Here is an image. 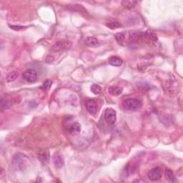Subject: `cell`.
Returning <instances> with one entry per match:
<instances>
[{"mask_svg":"<svg viewBox=\"0 0 183 183\" xmlns=\"http://www.w3.org/2000/svg\"><path fill=\"white\" fill-rule=\"evenodd\" d=\"M124 108L129 111H137L141 108L142 102L137 99H128L122 102Z\"/></svg>","mask_w":183,"mask_h":183,"instance_id":"1","label":"cell"},{"mask_svg":"<svg viewBox=\"0 0 183 183\" xmlns=\"http://www.w3.org/2000/svg\"><path fill=\"white\" fill-rule=\"evenodd\" d=\"M72 42L68 40H60L59 42H56L55 44L51 47V51L52 52H59L67 49H69L72 47Z\"/></svg>","mask_w":183,"mask_h":183,"instance_id":"2","label":"cell"},{"mask_svg":"<svg viewBox=\"0 0 183 183\" xmlns=\"http://www.w3.org/2000/svg\"><path fill=\"white\" fill-rule=\"evenodd\" d=\"M104 117L107 123L110 125H113L117 120V112L112 108H107L105 112Z\"/></svg>","mask_w":183,"mask_h":183,"instance_id":"3","label":"cell"},{"mask_svg":"<svg viewBox=\"0 0 183 183\" xmlns=\"http://www.w3.org/2000/svg\"><path fill=\"white\" fill-rule=\"evenodd\" d=\"M22 77L25 81L27 82L32 83L34 82L37 79V72L35 70L33 69H29V70H26L22 74Z\"/></svg>","mask_w":183,"mask_h":183,"instance_id":"4","label":"cell"},{"mask_svg":"<svg viewBox=\"0 0 183 183\" xmlns=\"http://www.w3.org/2000/svg\"><path fill=\"white\" fill-rule=\"evenodd\" d=\"M161 169L160 167H157L152 168L148 173V177L152 181H158L161 178Z\"/></svg>","mask_w":183,"mask_h":183,"instance_id":"5","label":"cell"},{"mask_svg":"<svg viewBox=\"0 0 183 183\" xmlns=\"http://www.w3.org/2000/svg\"><path fill=\"white\" fill-rule=\"evenodd\" d=\"M86 108H87V110L92 115H95L97 112V106L96 102L92 100L87 101V102H86Z\"/></svg>","mask_w":183,"mask_h":183,"instance_id":"6","label":"cell"},{"mask_svg":"<svg viewBox=\"0 0 183 183\" xmlns=\"http://www.w3.org/2000/svg\"><path fill=\"white\" fill-rule=\"evenodd\" d=\"M85 43L88 47H98L100 46V43L98 40L94 36H88L85 39Z\"/></svg>","mask_w":183,"mask_h":183,"instance_id":"7","label":"cell"},{"mask_svg":"<svg viewBox=\"0 0 183 183\" xmlns=\"http://www.w3.org/2000/svg\"><path fill=\"white\" fill-rule=\"evenodd\" d=\"M53 163L54 165H55L56 168L57 169L61 168V167H63L64 164L62 157L58 154H55V155L53 156Z\"/></svg>","mask_w":183,"mask_h":183,"instance_id":"8","label":"cell"},{"mask_svg":"<svg viewBox=\"0 0 183 183\" xmlns=\"http://www.w3.org/2000/svg\"><path fill=\"white\" fill-rule=\"evenodd\" d=\"M39 160L43 162H48L49 160V152L48 150H40L37 152Z\"/></svg>","mask_w":183,"mask_h":183,"instance_id":"9","label":"cell"},{"mask_svg":"<svg viewBox=\"0 0 183 183\" xmlns=\"http://www.w3.org/2000/svg\"><path fill=\"white\" fill-rule=\"evenodd\" d=\"M81 131V125L78 122H74L72 124H71L69 128V132L71 135H76L79 134Z\"/></svg>","mask_w":183,"mask_h":183,"instance_id":"10","label":"cell"},{"mask_svg":"<svg viewBox=\"0 0 183 183\" xmlns=\"http://www.w3.org/2000/svg\"><path fill=\"white\" fill-rule=\"evenodd\" d=\"M109 64L114 67H120L123 64V61L120 57H117V56H113V57L109 58Z\"/></svg>","mask_w":183,"mask_h":183,"instance_id":"11","label":"cell"},{"mask_svg":"<svg viewBox=\"0 0 183 183\" xmlns=\"http://www.w3.org/2000/svg\"><path fill=\"white\" fill-rule=\"evenodd\" d=\"M123 89L122 87H117V86H111L109 87L108 92L109 93L113 96H117L122 94Z\"/></svg>","mask_w":183,"mask_h":183,"instance_id":"12","label":"cell"},{"mask_svg":"<svg viewBox=\"0 0 183 183\" xmlns=\"http://www.w3.org/2000/svg\"><path fill=\"white\" fill-rule=\"evenodd\" d=\"M19 72H12L6 75V80L7 82H12L16 80V79L19 77Z\"/></svg>","mask_w":183,"mask_h":183,"instance_id":"13","label":"cell"},{"mask_svg":"<svg viewBox=\"0 0 183 183\" xmlns=\"http://www.w3.org/2000/svg\"><path fill=\"white\" fill-rule=\"evenodd\" d=\"M121 4L127 9H132L137 4V2L133 1V0H124L121 2Z\"/></svg>","mask_w":183,"mask_h":183,"instance_id":"14","label":"cell"},{"mask_svg":"<svg viewBox=\"0 0 183 183\" xmlns=\"http://www.w3.org/2000/svg\"><path fill=\"white\" fill-rule=\"evenodd\" d=\"M115 38L118 44L120 45H123L125 40V36H124V33L122 32H118V33L115 34Z\"/></svg>","mask_w":183,"mask_h":183,"instance_id":"15","label":"cell"},{"mask_svg":"<svg viewBox=\"0 0 183 183\" xmlns=\"http://www.w3.org/2000/svg\"><path fill=\"white\" fill-rule=\"evenodd\" d=\"M10 101L2 97L1 99V101H0V107H1V111L3 112L4 109H8L10 106Z\"/></svg>","mask_w":183,"mask_h":183,"instance_id":"16","label":"cell"},{"mask_svg":"<svg viewBox=\"0 0 183 183\" xmlns=\"http://www.w3.org/2000/svg\"><path fill=\"white\" fill-rule=\"evenodd\" d=\"M165 179L168 180V181L172 182L175 181V176H174V174L173 173V172H172L170 170L167 169L166 170H165Z\"/></svg>","mask_w":183,"mask_h":183,"instance_id":"17","label":"cell"},{"mask_svg":"<svg viewBox=\"0 0 183 183\" xmlns=\"http://www.w3.org/2000/svg\"><path fill=\"white\" fill-rule=\"evenodd\" d=\"M106 26L108 28H109V29H117V28L121 27L122 25L119 22V21H109V22H107L106 24Z\"/></svg>","mask_w":183,"mask_h":183,"instance_id":"18","label":"cell"},{"mask_svg":"<svg viewBox=\"0 0 183 183\" xmlns=\"http://www.w3.org/2000/svg\"><path fill=\"white\" fill-rule=\"evenodd\" d=\"M90 90H91V92L94 94H99L101 93V87L100 86L96 85V84H94L91 86L90 87Z\"/></svg>","mask_w":183,"mask_h":183,"instance_id":"19","label":"cell"},{"mask_svg":"<svg viewBox=\"0 0 183 183\" xmlns=\"http://www.w3.org/2000/svg\"><path fill=\"white\" fill-rule=\"evenodd\" d=\"M51 85H52V81L50 80V79H47L46 81L44 82V83H43V85L42 86V90H49V88L51 87Z\"/></svg>","mask_w":183,"mask_h":183,"instance_id":"20","label":"cell"},{"mask_svg":"<svg viewBox=\"0 0 183 183\" xmlns=\"http://www.w3.org/2000/svg\"><path fill=\"white\" fill-rule=\"evenodd\" d=\"M69 6H70L71 10H72L73 11H77V12H82V10L86 11L85 9L82 6V5H79V4H74V5H69Z\"/></svg>","mask_w":183,"mask_h":183,"instance_id":"21","label":"cell"},{"mask_svg":"<svg viewBox=\"0 0 183 183\" xmlns=\"http://www.w3.org/2000/svg\"><path fill=\"white\" fill-rule=\"evenodd\" d=\"M54 60H55V58H54L53 56L48 55L46 57V59H45V62H46L47 63L50 64V63H51V62H54Z\"/></svg>","mask_w":183,"mask_h":183,"instance_id":"22","label":"cell"},{"mask_svg":"<svg viewBox=\"0 0 183 183\" xmlns=\"http://www.w3.org/2000/svg\"><path fill=\"white\" fill-rule=\"evenodd\" d=\"M10 27L12 28V29L14 30H21L24 29L26 27H22V26H14V25H10Z\"/></svg>","mask_w":183,"mask_h":183,"instance_id":"23","label":"cell"}]
</instances>
